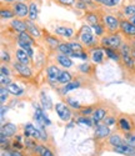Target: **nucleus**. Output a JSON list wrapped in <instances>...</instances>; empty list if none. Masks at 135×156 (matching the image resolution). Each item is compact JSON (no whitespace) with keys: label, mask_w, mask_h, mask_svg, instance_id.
<instances>
[{"label":"nucleus","mask_w":135,"mask_h":156,"mask_svg":"<svg viewBox=\"0 0 135 156\" xmlns=\"http://www.w3.org/2000/svg\"><path fill=\"white\" fill-rule=\"evenodd\" d=\"M73 81V76L69 71H66V70H61L60 75H59V79H58V83L61 84V85H65L68 83H70Z\"/></svg>","instance_id":"nucleus-29"},{"label":"nucleus","mask_w":135,"mask_h":156,"mask_svg":"<svg viewBox=\"0 0 135 156\" xmlns=\"http://www.w3.org/2000/svg\"><path fill=\"white\" fill-rule=\"evenodd\" d=\"M34 151L38 152L39 156H54V154H53L48 147H45V146H43V145H38Z\"/></svg>","instance_id":"nucleus-35"},{"label":"nucleus","mask_w":135,"mask_h":156,"mask_svg":"<svg viewBox=\"0 0 135 156\" xmlns=\"http://www.w3.org/2000/svg\"><path fill=\"white\" fill-rule=\"evenodd\" d=\"M55 34L63 36V37H71L74 35V29L73 28H68V27H57L55 28Z\"/></svg>","instance_id":"nucleus-20"},{"label":"nucleus","mask_w":135,"mask_h":156,"mask_svg":"<svg viewBox=\"0 0 135 156\" xmlns=\"http://www.w3.org/2000/svg\"><path fill=\"white\" fill-rule=\"evenodd\" d=\"M78 69H79V71L82 73V74H90L91 70H93L91 65H90L89 62H83L82 65H79Z\"/></svg>","instance_id":"nucleus-39"},{"label":"nucleus","mask_w":135,"mask_h":156,"mask_svg":"<svg viewBox=\"0 0 135 156\" xmlns=\"http://www.w3.org/2000/svg\"><path fill=\"white\" fill-rule=\"evenodd\" d=\"M123 14L126 18H131L135 15V4H128L123 8Z\"/></svg>","instance_id":"nucleus-34"},{"label":"nucleus","mask_w":135,"mask_h":156,"mask_svg":"<svg viewBox=\"0 0 135 156\" xmlns=\"http://www.w3.org/2000/svg\"><path fill=\"white\" fill-rule=\"evenodd\" d=\"M24 142H25V146H26V147H28L29 150H35V147L38 146V145H36V142H35L34 140L29 139V137H26Z\"/></svg>","instance_id":"nucleus-47"},{"label":"nucleus","mask_w":135,"mask_h":156,"mask_svg":"<svg viewBox=\"0 0 135 156\" xmlns=\"http://www.w3.org/2000/svg\"><path fill=\"white\" fill-rule=\"evenodd\" d=\"M15 56H16V60H18L19 62L29 65V62H30V56L28 55V53H26L25 50L18 49V50L15 51Z\"/></svg>","instance_id":"nucleus-21"},{"label":"nucleus","mask_w":135,"mask_h":156,"mask_svg":"<svg viewBox=\"0 0 135 156\" xmlns=\"http://www.w3.org/2000/svg\"><path fill=\"white\" fill-rule=\"evenodd\" d=\"M76 122L78 124H83V125H86V126H93L94 125V121H93V119H90V118H88V116H80V118H78V120H76Z\"/></svg>","instance_id":"nucleus-38"},{"label":"nucleus","mask_w":135,"mask_h":156,"mask_svg":"<svg viewBox=\"0 0 135 156\" xmlns=\"http://www.w3.org/2000/svg\"><path fill=\"white\" fill-rule=\"evenodd\" d=\"M124 140L128 145H131L135 147V134H133L131 131L130 133H125V136H124Z\"/></svg>","instance_id":"nucleus-40"},{"label":"nucleus","mask_w":135,"mask_h":156,"mask_svg":"<svg viewBox=\"0 0 135 156\" xmlns=\"http://www.w3.org/2000/svg\"><path fill=\"white\" fill-rule=\"evenodd\" d=\"M95 137L97 139H105L106 136L110 135V129L105 124H98L95 127Z\"/></svg>","instance_id":"nucleus-10"},{"label":"nucleus","mask_w":135,"mask_h":156,"mask_svg":"<svg viewBox=\"0 0 135 156\" xmlns=\"http://www.w3.org/2000/svg\"><path fill=\"white\" fill-rule=\"evenodd\" d=\"M36 127H38L39 134H40V140H42V141H46L48 140V134H46V130H45V125L36 122Z\"/></svg>","instance_id":"nucleus-37"},{"label":"nucleus","mask_w":135,"mask_h":156,"mask_svg":"<svg viewBox=\"0 0 135 156\" xmlns=\"http://www.w3.org/2000/svg\"><path fill=\"white\" fill-rule=\"evenodd\" d=\"M3 3H6V4H14V3H16L18 0H2Z\"/></svg>","instance_id":"nucleus-57"},{"label":"nucleus","mask_w":135,"mask_h":156,"mask_svg":"<svg viewBox=\"0 0 135 156\" xmlns=\"http://www.w3.org/2000/svg\"><path fill=\"white\" fill-rule=\"evenodd\" d=\"M60 73H61V70L57 66V65H50V66L46 69L48 80H49L50 83H58V79H59Z\"/></svg>","instance_id":"nucleus-8"},{"label":"nucleus","mask_w":135,"mask_h":156,"mask_svg":"<svg viewBox=\"0 0 135 156\" xmlns=\"http://www.w3.org/2000/svg\"><path fill=\"white\" fill-rule=\"evenodd\" d=\"M40 102H42V105H43V109L44 110H50L53 108V102L50 100V98L43 91L42 94H40Z\"/></svg>","instance_id":"nucleus-30"},{"label":"nucleus","mask_w":135,"mask_h":156,"mask_svg":"<svg viewBox=\"0 0 135 156\" xmlns=\"http://www.w3.org/2000/svg\"><path fill=\"white\" fill-rule=\"evenodd\" d=\"M66 102L69 104V106H70V108H73V109L79 110L80 108H82V105H80V102H79V101H76V100H75V99H73V98H66Z\"/></svg>","instance_id":"nucleus-44"},{"label":"nucleus","mask_w":135,"mask_h":156,"mask_svg":"<svg viewBox=\"0 0 135 156\" xmlns=\"http://www.w3.org/2000/svg\"><path fill=\"white\" fill-rule=\"evenodd\" d=\"M45 40L48 41V44H49L51 48H58V46H59V41H58V39H55L54 36H46Z\"/></svg>","instance_id":"nucleus-45"},{"label":"nucleus","mask_w":135,"mask_h":156,"mask_svg":"<svg viewBox=\"0 0 135 156\" xmlns=\"http://www.w3.org/2000/svg\"><path fill=\"white\" fill-rule=\"evenodd\" d=\"M75 6L78 8V9H80V10H88V4H85V3H83V2H80V0H78L76 2V4H75Z\"/></svg>","instance_id":"nucleus-51"},{"label":"nucleus","mask_w":135,"mask_h":156,"mask_svg":"<svg viewBox=\"0 0 135 156\" xmlns=\"http://www.w3.org/2000/svg\"><path fill=\"white\" fill-rule=\"evenodd\" d=\"M58 51H59L60 54L68 55V56H70V58L74 56V51H73V49L70 46V43H61V44H59Z\"/></svg>","instance_id":"nucleus-22"},{"label":"nucleus","mask_w":135,"mask_h":156,"mask_svg":"<svg viewBox=\"0 0 135 156\" xmlns=\"http://www.w3.org/2000/svg\"><path fill=\"white\" fill-rule=\"evenodd\" d=\"M80 2H83V3L88 4L89 6H93V5H94V0H80Z\"/></svg>","instance_id":"nucleus-55"},{"label":"nucleus","mask_w":135,"mask_h":156,"mask_svg":"<svg viewBox=\"0 0 135 156\" xmlns=\"http://www.w3.org/2000/svg\"><path fill=\"white\" fill-rule=\"evenodd\" d=\"M114 151L118 152V154H121V155L131 156V155L135 152V147L131 146V145L124 144V145H120V146H115V147H114Z\"/></svg>","instance_id":"nucleus-17"},{"label":"nucleus","mask_w":135,"mask_h":156,"mask_svg":"<svg viewBox=\"0 0 135 156\" xmlns=\"http://www.w3.org/2000/svg\"><path fill=\"white\" fill-rule=\"evenodd\" d=\"M93 30L97 36H104L105 35V25L104 24H95L93 25Z\"/></svg>","instance_id":"nucleus-36"},{"label":"nucleus","mask_w":135,"mask_h":156,"mask_svg":"<svg viewBox=\"0 0 135 156\" xmlns=\"http://www.w3.org/2000/svg\"><path fill=\"white\" fill-rule=\"evenodd\" d=\"M8 96H9V91L6 86H2V89H0V101H2V105L5 104V101L8 100Z\"/></svg>","instance_id":"nucleus-41"},{"label":"nucleus","mask_w":135,"mask_h":156,"mask_svg":"<svg viewBox=\"0 0 135 156\" xmlns=\"http://www.w3.org/2000/svg\"><path fill=\"white\" fill-rule=\"evenodd\" d=\"M91 60L95 64H101L104 61V49L103 48L91 49Z\"/></svg>","instance_id":"nucleus-15"},{"label":"nucleus","mask_w":135,"mask_h":156,"mask_svg":"<svg viewBox=\"0 0 135 156\" xmlns=\"http://www.w3.org/2000/svg\"><path fill=\"white\" fill-rule=\"evenodd\" d=\"M131 56L135 59V49H134V48H133V50H131Z\"/></svg>","instance_id":"nucleus-59"},{"label":"nucleus","mask_w":135,"mask_h":156,"mask_svg":"<svg viewBox=\"0 0 135 156\" xmlns=\"http://www.w3.org/2000/svg\"><path fill=\"white\" fill-rule=\"evenodd\" d=\"M11 8L14 10L15 16L19 19H24L29 15V5H26L24 2H16L11 5Z\"/></svg>","instance_id":"nucleus-3"},{"label":"nucleus","mask_w":135,"mask_h":156,"mask_svg":"<svg viewBox=\"0 0 135 156\" xmlns=\"http://www.w3.org/2000/svg\"><path fill=\"white\" fill-rule=\"evenodd\" d=\"M70 46H71V49H73L74 53H83V51H85V50H84V46H83L82 43H76V41H74V43H70Z\"/></svg>","instance_id":"nucleus-43"},{"label":"nucleus","mask_w":135,"mask_h":156,"mask_svg":"<svg viewBox=\"0 0 135 156\" xmlns=\"http://www.w3.org/2000/svg\"><path fill=\"white\" fill-rule=\"evenodd\" d=\"M108 142H109V145H111L113 147L126 144L125 140H124V137H121L120 135H116V134L110 135V136H109V140H108Z\"/></svg>","instance_id":"nucleus-24"},{"label":"nucleus","mask_w":135,"mask_h":156,"mask_svg":"<svg viewBox=\"0 0 135 156\" xmlns=\"http://www.w3.org/2000/svg\"><path fill=\"white\" fill-rule=\"evenodd\" d=\"M80 85H82V84H80L79 80H73V81H70V83H68V84H65V85L61 87V94H63V95H66L69 91H73V90L79 89Z\"/></svg>","instance_id":"nucleus-19"},{"label":"nucleus","mask_w":135,"mask_h":156,"mask_svg":"<svg viewBox=\"0 0 135 156\" xmlns=\"http://www.w3.org/2000/svg\"><path fill=\"white\" fill-rule=\"evenodd\" d=\"M91 29L90 27H88V25H83L82 29H80V33H91Z\"/></svg>","instance_id":"nucleus-54"},{"label":"nucleus","mask_w":135,"mask_h":156,"mask_svg":"<svg viewBox=\"0 0 135 156\" xmlns=\"http://www.w3.org/2000/svg\"><path fill=\"white\" fill-rule=\"evenodd\" d=\"M104 49V53L106 54V56L109 58L113 61H120L121 60V55L119 53H116V50L113 48H103Z\"/></svg>","instance_id":"nucleus-26"},{"label":"nucleus","mask_w":135,"mask_h":156,"mask_svg":"<svg viewBox=\"0 0 135 156\" xmlns=\"http://www.w3.org/2000/svg\"><path fill=\"white\" fill-rule=\"evenodd\" d=\"M13 68H14L15 71L23 77H30L33 75L31 69L29 68V65H26V64H21L19 61H15V62H13Z\"/></svg>","instance_id":"nucleus-4"},{"label":"nucleus","mask_w":135,"mask_h":156,"mask_svg":"<svg viewBox=\"0 0 135 156\" xmlns=\"http://www.w3.org/2000/svg\"><path fill=\"white\" fill-rule=\"evenodd\" d=\"M121 55V60L125 64V66L128 68H134L135 62H134V58L131 56V54H120Z\"/></svg>","instance_id":"nucleus-33"},{"label":"nucleus","mask_w":135,"mask_h":156,"mask_svg":"<svg viewBox=\"0 0 135 156\" xmlns=\"http://www.w3.org/2000/svg\"><path fill=\"white\" fill-rule=\"evenodd\" d=\"M131 45H133V48H134V49H135V40H134V41H133V44H131Z\"/></svg>","instance_id":"nucleus-60"},{"label":"nucleus","mask_w":135,"mask_h":156,"mask_svg":"<svg viewBox=\"0 0 135 156\" xmlns=\"http://www.w3.org/2000/svg\"><path fill=\"white\" fill-rule=\"evenodd\" d=\"M94 110H95V108L90 105V106H84V108H80V109H79V112L82 114L83 116H89L90 114H93V112H94Z\"/></svg>","instance_id":"nucleus-42"},{"label":"nucleus","mask_w":135,"mask_h":156,"mask_svg":"<svg viewBox=\"0 0 135 156\" xmlns=\"http://www.w3.org/2000/svg\"><path fill=\"white\" fill-rule=\"evenodd\" d=\"M0 84H2V86H8V85H10V84H11L10 77L2 74V77H0Z\"/></svg>","instance_id":"nucleus-49"},{"label":"nucleus","mask_w":135,"mask_h":156,"mask_svg":"<svg viewBox=\"0 0 135 156\" xmlns=\"http://www.w3.org/2000/svg\"><path fill=\"white\" fill-rule=\"evenodd\" d=\"M84 19L91 25V27H93V25H95V24H99V23H100V18H99V15L97 14L95 11H86Z\"/></svg>","instance_id":"nucleus-23"},{"label":"nucleus","mask_w":135,"mask_h":156,"mask_svg":"<svg viewBox=\"0 0 135 156\" xmlns=\"http://www.w3.org/2000/svg\"><path fill=\"white\" fill-rule=\"evenodd\" d=\"M2 133L5 134L8 137L15 136L16 133H18V126L15 124H11V122L4 124V125H2Z\"/></svg>","instance_id":"nucleus-14"},{"label":"nucleus","mask_w":135,"mask_h":156,"mask_svg":"<svg viewBox=\"0 0 135 156\" xmlns=\"http://www.w3.org/2000/svg\"><path fill=\"white\" fill-rule=\"evenodd\" d=\"M18 40H23L25 43H28L30 45H35V40H34V36H31L28 31H24V33H19L18 34Z\"/></svg>","instance_id":"nucleus-31"},{"label":"nucleus","mask_w":135,"mask_h":156,"mask_svg":"<svg viewBox=\"0 0 135 156\" xmlns=\"http://www.w3.org/2000/svg\"><path fill=\"white\" fill-rule=\"evenodd\" d=\"M118 124H119V127L123 130L124 133H130L131 129H133L131 121L129 120V118H126V116H124V115H121L118 119Z\"/></svg>","instance_id":"nucleus-12"},{"label":"nucleus","mask_w":135,"mask_h":156,"mask_svg":"<svg viewBox=\"0 0 135 156\" xmlns=\"http://www.w3.org/2000/svg\"><path fill=\"white\" fill-rule=\"evenodd\" d=\"M9 154H10V156H23V154L19 152V151H11Z\"/></svg>","instance_id":"nucleus-56"},{"label":"nucleus","mask_w":135,"mask_h":156,"mask_svg":"<svg viewBox=\"0 0 135 156\" xmlns=\"http://www.w3.org/2000/svg\"><path fill=\"white\" fill-rule=\"evenodd\" d=\"M18 2H23V0H18Z\"/></svg>","instance_id":"nucleus-62"},{"label":"nucleus","mask_w":135,"mask_h":156,"mask_svg":"<svg viewBox=\"0 0 135 156\" xmlns=\"http://www.w3.org/2000/svg\"><path fill=\"white\" fill-rule=\"evenodd\" d=\"M94 3L100 4L106 8H115L121 3V0H94Z\"/></svg>","instance_id":"nucleus-32"},{"label":"nucleus","mask_w":135,"mask_h":156,"mask_svg":"<svg viewBox=\"0 0 135 156\" xmlns=\"http://www.w3.org/2000/svg\"><path fill=\"white\" fill-rule=\"evenodd\" d=\"M128 20H129V21H130L133 25H135V15H134V16H131V18H129Z\"/></svg>","instance_id":"nucleus-58"},{"label":"nucleus","mask_w":135,"mask_h":156,"mask_svg":"<svg viewBox=\"0 0 135 156\" xmlns=\"http://www.w3.org/2000/svg\"><path fill=\"white\" fill-rule=\"evenodd\" d=\"M116 122V119L114 118V116H106V118L104 119V124L108 125V126H111Z\"/></svg>","instance_id":"nucleus-50"},{"label":"nucleus","mask_w":135,"mask_h":156,"mask_svg":"<svg viewBox=\"0 0 135 156\" xmlns=\"http://www.w3.org/2000/svg\"><path fill=\"white\" fill-rule=\"evenodd\" d=\"M2 61L3 62H10V55L5 50H2Z\"/></svg>","instance_id":"nucleus-52"},{"label":"nucleus","mask_w":135,"mask_h":156,"mask_svg":"<svg viewBox=\"0 0 135 156\" xmlns=\"http://www.w3.org/2000/svg\"><path fill=\"white\" fill-rule=\"evenodd\" d=\"M55 111L58 114V116L60 118V120L68 122L71 120V116H73V112L70 110V108L66 105L64 102H58L55 105Z\"/></svg>","instance_id":"nucleus-2"},{"label":"nucleus","mask_w":135,"mask_h":156,"mask_svg":"<svg viewBox=\"0 0 135 156\" xmlns=\"http://www.w3.org/2000/svg\"><path fill=\"white\" fill-rule=\"evenodd\" d=\"M131 48H130V45L129 44H126V43H123L121 44V46H120V54H131Z\"/></svg>","instance_id":"nucleus-46"},{"label":"nucleus","mask_w":135,"mask_h":156,"mask_svg":"<svg viewBox=\"0 0 135 156\" xmlns=\"http://www.w3.org/2000/svg\"><path fill=\"white\" fill-rule=\"evenodd\" d=\"M0 15H2V19L3 20H10V19H14L15 18V14H14V10H13V8H5L3 6L2 10H0Z\"/></svg>","instance_id":"nucleus-28"},{"label":"nucleus","mask_w":135,"mask_h":156,"mask_svg":"<svg viewBox=\"0 0 135 156\" xmlns=\"http://www.w3.org/2000/svg\"><path fill=\"white\" fill-rule=\"evenodd\" d=\"M24 135L26 137H34V139H40V134L36 126H34L33 124H25L24 125Z\"/></svg>","instance_id":"nucleus-11"},{"label":"nucleus","mask_w":135,"mask_h":156,"mask_svg":"<svg viewBox=\"0 0 135 156\" xmlns=\"http://www.w3.org/2000/svg\"><path fill=\"white\" fill-rule=\"evenodd\" d=\"M10 28L16 31L18 34L19 33H24V31H28V27H26V21L24 20H20V19H13L10 21Z\"/></svg>","instance_id":"nucleus-9"},{"label":"nucleus","mask_w":135,"mask_h":156,"mask_svg":"<svg viewBox=\"0 0 135 156\" xmlns=\"http://www.w3.org/2000/svg\"><path fill=\"white\" fill-rule=\"evenodd\" d=\"M57 2L63 5V6H71V5H75L78 0H57Z\"/></svg>","instance_id":"nucleus-48"},{"label":"nucleus","mask_w":135,"mask_h":156,"mask_svg":"<svg viewBox=\"0 0 135 156\" xmlns=\"http://www.w3.org/2000/svg\"><path fill=\"white\" fill-rule=\"evenodd\" d=\"M38 16H39V8H38V4H36L35 2H31V3L29 4V15H28V18H29V20L35 21V20L38 19Z\"/></svg>","instance_id":"nucleus-25"},{"label":"nucleus","mask_w":135,"mask_h":156,"mask_svg":"<svg viewBox=\"0 0 135 156\" xmlns=\"http://www.w3.org/2000/svg\"><path fill=\"white\" fill-rule=\"evenodd\" d=\"M121 44H123V37L120 34L114 33L108 35V48H113V49H120Z\"/></svg>","instance_id":"nucleus-6"},{"label":"nucleus","mask_w":135,"mask_h":156,"mask_svg":"<svg viewBox=\"0 0 135 156\" xmlns=\"http://www.w3.org/2000/svg\"><path fill=\"white\" fill-rule=\"evenodd\" d=\"M6 89H8L9 94L14 95V96H20V95H23V94H24V90H23L19 85H16L15 83H11L10 85H8V86H6Z\"/></svg>","instance_id":"nucleus-27"},{"label":"nucleus","mask_w":135,"mask_h":156,"mask_svg":"<svg viewBox=\"0 0 135 156\" xmlns=\"http://www.w3.org/2000/svg\"><path fill=\"white\" fill-rule=\"evenodd\" d=\"M55 59H57V61H58V64L60 65V66H63L65 69H69V68L73 66V60H71L70 56H68V55H64V54L59 53L55 56Z\"/></svg>","instance_id":"nucleus-13"},{"label":"nucleus","mask_w":135,"mask_h":156,"mask_svg":"<svg viewBox=\"0 0 135 156\" xmlns=\"http://www.w3.org/2000/svg\"><path fill=\"white\" fill-rule=\"evenodd\" d=\"M105 116H106V110L104 108H95V110H94L93 112V121L95 125H98L100 121H104L105 119Z\"/></svg>","instance_id":"nucleus-16"},{"label":"nucleus","mask_w":135,"mask_h":156,"mask_svg":"<svg viewBox=\"0 0 135 156\" xmlns=\"http://www.w3.org/2000/svg\"><path fill=\"white\" fill-rule=\"evenodd\" d=\"M120 31L126 36H135V25H133L126 19H121L120 20Z\"/></svg>","instance_id":"nucleus-5"},{"label":"nucleus","mask_w":135,"mask_h":156,"mask_svg":"<svg viewBox=\"0 0 135 156\" xmlns=\"http://www.w3.org/2000/svg\"><path fill=\"white\" fill-rule=\"evenodd\" d=\"M26 27H28V33L34 36V37H40L42 36V31L38 28V25L35 24V21L31 20H26Z\"/></svg>","instance_id":"nucleus-18"},{"label":"nucleus","mask_w":135,"mask_h":156,"mask_svg":"<svg viewBox=\"0 0 135 156\" xmlns=\"http://www.w3.org/2000/svg\"><path fill=\"white\" fill-rule=\"evenodd\" d=\"M131 156H135V152H134V154H133V155H131Z\"/></svg>","instance_id":"nucleus-61"},{"label":"nucleus","mask_w":135,"mask_h":156,"mask_svg":"<svg viewBox=\"0 0 135 156\" xmlns=\"http://www.w3.org/2000/svg\"><path fill=\"white\" fill-rule=\"evenodd\" d=\"M103 24L105 25V28L109 34H114V33H118V30H120V19L116 18L115 15H111V14L104 15Z\"/></svg>","instance_id":"nucleus-1"},{"label":"nucleus","mask_w":135,"mask_h":156,"mask_svg":"<svg viewBox=\"0 0 135 156\" xmlns=\"http://www.w3.org/2000/svg\"><path fill=\"white\" fill-rule=\"evenodd\" d=\"M0 71H2V74H3V75H6V76H9V75H10V70H9V68H8V66H5V64H3V65H2V70H0Z\"/></svg>","instance_id":"nucleus-53"},{"label":"nucleus","mask_w":135,"mask_h":156,"mask_svg":"<svg viewBox=\"0 0 135 156\" xmlns=\"http://www.w3.org/2000/svg\"><path fill=\"white\" fill-rule=\"evenodd\" d=\"M79 40H80V43H82L83 45H86V46H94L98 43L97 37L94 36L91 33H80Z\"/></svg>","instance_id":"nucleus-7"}]
</instances>
